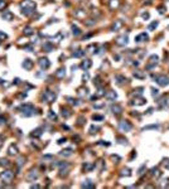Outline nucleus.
I'll return each instance as SVG.
<instances>
[{"mask_svg":"<svg viewBox=\"0 0 169 189\" xmlns=\"http://www.w3.org/2000/svg\"><path fill=\"white\" fill-rule=\"evenodd\" d=\"M20 9H21V13H23V14H25V15L32 14L35 9L34 1H32V0H24L20 4Z\"/></svg>","mask_w":169,"mask_h":189,"instance_id":"nucleus-1","label":"nucleus"},{"mask_svg":"<svg viewBox=\"0 0 169 189\" xmlns=\"http://www.w3.org/2000/svg\"><path fill=\"white\" fill-rule=\"evenodd\" d=\"M21 112L25 116H30V115L34 114V109H33L32 105H24V106H21Z\"/></svg>","mask_w":169,"mask_h":189,"instance_id":"nucleus-2","label":"nucleus"},{"mask_svg":"<svg viewBox=\"0 0 169 189\" xmlns=\"http://www.w3.org/2000/svg\"><path fill=\"white\" fill-rule=\"evenodd\" d=\"M43 98H44L46 102H52V101H54V98H56V93L52 92V91H47L43 95Z\"/></svg>","mask_w":169,"mask_h":189,"instance_id":"nucleus-3","label":"nucleus"},{"mask_svg":"<svg viewBox=\"0 0 169 189\" xmlns=\"http://www.w3.org/2000/svg\"><path fill=\"white\" fill-rule=\"evenodd\" d=\"M12 178H13V173H12L10 170H5V172L1 174V179H3L4 182H7V183L10 182Z\"/></svg>","mask_w":169,"mask_h":189,"instance_id":"nucleus-4","label":"nucleus"},{"mask_svg":"<svg viewBox=\"0 0 169 189\" xmlns=\"http://www.w3.org/2000/svg\"><path fill=\"white\" fill-rule=\"evenodd\" d=\"M155 80H156V82H158L159 85H163V86L169 83V80L167 77H164V76H162V77H155Z\"/></svg>","mask_w":169,"mask_h":189,"instance_id":"nucleus-5","label":"nucleus"},{"mask_svg":"<svg viewBox=\"0 0 169 189\" xmlns=\"http://www.w3.org/2000/svg\"><path fill=\"white\" fill-rule=\"evenodd\" d=\"M13 18H14V15L12 14L10 11H8V10L4 11V14H3V19H4V20H12Z\"/></svg>","mask_w":169,"mask_h":189,"instance_id":"nucleus-6","label":"nucleus"},{"mask_svg":"<svg viewBox=\"0 0 169 189\" xmlns=\"http://www.w3.org/2000/svg\"><path fill=\"white\" fill-rule=\"evenodd\" d=\"M39 64H41V67H42V68H48V67H49V62H48V59H47V58H41V61H39Z\"/></svg>","mask_w":169,"mask_h":189,"instance_id":"nucleus-7","label":"nucleus"},{"mask_svg":"<svg viewBox=\"0 0 169 189\" xmlns=\"http://www.w3.org/2000/svg\"><path fill=\"white\" fill-rule=\"evenodd\" d=\"M32 64H33V63H32L30 59H25V61L23 62V67L27 68V69H30V68H32Z\"/></svg>","mask_w":169,"mask_h":189,"instance_id":"nucleus-8","label":"nucleus"},{"mask_svg":"<svg viewBox=\"0 0 169 189\" xmlns=\"http://www.w3.org/2000/svg\"><path fill=\"white\" fill-rule=\"evenodd\" d=\"M16 153H18V147L15 145H12L9 147V154H10V155H15Z\"/></svg>","mask_w":169,"mask_h":189,"instance_id":"nucleus-9","label":"nucleus"},{"mask_svg":"<svg viewBox=\"0 0 169 189\" xmlns=\"http://www.w3.org/2000/svg\"><path fill=\"white\" fill-rule=\"evenodd\" d=\"M90 66H91V61H85V62H82V64H81V67H82V68H83L85 71H86V69H87V68H88Z\"/></svg>","mask_w":169,"mask_h":189,"instance_id":"nucleus-10","label":"nucleus"},{"mask_svg":"<svg viewBox=\"0 0 169 189\" xmlns=\"http://www.w3.org/2000/svg\"><path fill=\"white\" fill-rule=\"evenodd\" d=\"M120 127H121V129H125L126 131H129L131 129V126L127 124V122H121V124H120Z\"/></svg>","mask_w":169,"mask_h":189,"instance_id":"nucleus-11","label":"nucleus"},{"mask_svg":"<svg viewBox=\"0 0 169 189\" xmlns=\"http://www.w3.org/2000/svg\"><path fill=\"white\" fill-rule=\"evenodd\" d=\"M34 33V30L32 29L30 27H27L25 29H24V34H27V36H30V34H33Z\"/></svg>","mask_w":169,"mask_h":189,"instance_id":"nucleus-12","label":"nucleus"},{"mask_svg":"<svg viewBox=\"0 0 169 189\" xmlns=\"http://www.w3.org/2000/svg\"><path fill=\"white\" fill-rule=\"evenodd\" d=\"M117 44H126V37H120L117 39Z\"/></svg>","mask_w":169,"mask_h":189,"instance_id":"nucleus-13","label":"nucleus"},{"mask_svg":"<svg viewBox=\"0 0 169 189\" xmlns=\"http://www.w3.org/2000/svg\"><path fill=\"white\" fill-rule=\"evenodd\" d=\"M64 73H66V72H64V69H63V68H61V69L56 73V76L58 77V78H61V77H63V76H64Z\"/></svg>","mask_w":169,"mask_h":189,"instance_id":"nucleus-14","label":"nucleus"},{"mask_svg":"<svg viewBox=\"0 0 169 189\" xmlns=\"http://www.w3.org/2000/svg\"><path fill=\"white\" fill-rule=\"evenodd\" d=\"M117 5H119V1H117V0H111V1H110V7L112 8V9L116 8Z\"/></svg>","mask_w":169,"mask_h":189,"instance_id":"nucleus-15","label":"nucleus"},{"mask_svg":"<svg viewBox=\"0 0 169 189\" xmlns=\"http://www.w3.org/2000/svg\"><path fill=\"white\" fill-rule=\"evenodd\" d=\"M7 7V3H5V0H0V10H4Z\"/></svg>","mask_w":169,"mask_h":189,"instance_id":"nucleus-16","label":"nucleus"},{"mask_svg":"<svg viewBox=\"0 0 169 189\" xmlns=\"http://www.w3.org/2000/svg\"><path fill=\"white\" fill-rule=\"evenodd\" d=\"M72 29H73V34H76V36H77L78 33H80V30H78V28H77V27H75V25L72 27Z\"/></svg>","mask_w":169,"mask_h":189,"instance_id":"nucleus-17","label":"nucleus"},{"mask_svg":"<svg viewBox=\"0 0 169 189\" xmlns=\"http://www.w3.org/2000/svg\"><path fill=\"white\" fill-rule=\"evenodd\" d=\"M8 36L5 33H3V32H0V39H7Z\"/></svg>","mask_w":169,"mask_h":189,"instance_id":"nucleus-18","label":"nucleus"},{"mask_svg":"<svg viewBox=\"0 0 169 189\" xmlns=\"http://www.w3.org/2000/svg\"><path fill=\"white\" fill-rule=\"evenodd\" d=\"M0 165H8V160L1 159V160H0Z\"/></svg>","mask_w":169,"mask_h":189,"instance_id":"nucleus-19","label":"nucleus"}]
</instances>
